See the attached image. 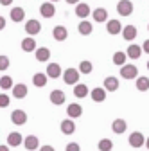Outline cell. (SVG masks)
<instances>
[{
    "label": "cell",
    "mask_w": 149,
    "mask_h": 151,
    "mask_svg": "<svg viewBox=\"0 0 149 151\" xmlns=\"http://www.w3.org/2000/svg\"><path fill=\"white\" fill-rule=\"evenodd\" d=\"M40 151H54V147L52 146H43V147H40Z\"/></svg>",
    "instance_id": "40"
},
{
    "label": "cell",
    "mask_w": 149,
    "mask_h": 151,
    "mask_svg": "<svg viewBox=\"0 0 149 151\" xmlns=\"http://www.w3.org/2000/svg\"><path fill=\"white\" fill-rule=\"evenodd\" d=\"M77 31H79V34L88 36V34H92V31H94V25H92L90 22H86V20H83V22H79Z\"/></svg>",
    "instance_id": "20"
},
{
    "label": "cell",
    "mask_w": 149,
    "mask_h": 151,
    "mask_svg": "<svg viewBox=\"0 0 149 151\" xmlns=\"http://www.w3.org/2000/svg\"><path fill=\"white\" fill-rule=\"evenodd\" d=\"M97 147H99V151H111L113 149V142H111L110 139H102V140H99Z\"/></svg>",
    "instance_id": "31"
},
{
    "label": "cell",
    "mask_w": 149,
    "mask_h": 151,
    "mask_svg": "<svg viewBox=\"0 0 149 151\" xmlns=\"http://www.w3.org/2000/svg\"><path fill=\"white\" fill-rule=\"evenodd\" d=\"M94 20L99 22V24L106 22V20H108V11H106L104 7H97V9L94 11Z\"/></svg>",
    "instance_id": "22"
},
{
    "label": "cell",
    "mask_w": 149,
    "mask_h": 151,
    "mask_svg": "<svg viewBox=\"0 0 149 151\" xmlns=\"http://www.w3.org/2000/svg\"><path fill=\"white\" fill-rule=\"evenodd\" d=\"M50 2H58V0H50Z\"/></svg>",
    "instance_id": "45"
},
{
    "label": "cell",
    "mask_w": 149,
    "mask_h": 151,
    "mask_svg": "<svg viewBox=\"0 0 149 151\" xmlns=\"http://www.w3.org/2000/svg\"><path fill=\"white\" fill-rule=\"evenodd\" d=\"M137 90H140V92H147V90H149V78H145V76L138 78V79H137Z\"/></svg>",
    "instance_id": "29"
},
{
    "label": "cell",
    "mask_w": 149,
    "mask_h": 151,
    "mask_svg": "<svg viewBox=\"0 0 149 151\" xmlns=\"http://www.w3.org/2000/svg\"><path fill=\"white\" fill-rule=\"evenodd\" d=\"M61 76V67L58 63H50L47 67V78H52V79H58Z\"/></svg>",
    "instance_id": "13"
},
{
    "label": "cell",
    "mask_w": 149,
    "mask_h": 151,
    "mask_svg": "<svg viewBox=\"0 0 149 151\" xmlns=\"http://www.w3.org/2000/svg\"><path fill=\"white\" fill-rule=\"evenodd\" d=\"M40 13H42L43 18H52V16L56 14V7H54L50 2H45V4L40 6Z\"/></svg>",
    "instance_id": "9"
},
{
    "label": "cell",
    "mask_w": 149,
    "mask_h": 151,
    "mask_svg": "<svg viewBox=\"0 0 149 151\" xmlns=\"http://www.w3.org/2000/svg\"><path fill=\"white\" fill-rule=\"evenodd\" d=\"M145 146H147V149H149V139H145Z\"/></svg>",
    "instance_id": "44"
},
{
    "label": "cell",
    "mask_w": 149,
    "mask_h": 151,
    "mask_svg": "<svg viewBox=\"0 0 149 151\" xmlns=\"http://www.w3.org/2000/svg\"><path fill=\"white\" fill-rule=\"evenodd\" d=\"M142 50H144L145 54H149V40H145V42H144V45H142Z\"/></svg>",
    "instance_id": "38"
},
{
    "label": "cell",
    "mask_w": 149,
    "mask_h": 151,
    "mask_svg": "<svg viewBox=\"0 0 149 151\" xmlns=\"http://www.w3.org/2000/svg\"><path fill=\"white\" fill-rule=\"evenodd\" d=\"M67 4H79V0H65Z\"/></svg>",
    "instance_id": "42"
},
{
    "label": "cell",
    "mask_w": 149,
    "mask_h": 151,
    "mask_svg": "<svg viewBox=\"0 0 149 151\" xmlns=\"http://www.w3.org/2000/svg\"><path fill=\"white\" fill-rule=\"evenodd\" d=\"M92 70H94V65H92L90 61H81L79 63V72L81 74H90Z\"/></svg>",
    "instance_id": "34"
},
{
    "label": "cell",
    "mask_w": 149,
    "mask_h": 151,
    "mask_svg": "<svg viewBox=\"0 0 149 151\" xmlns=\"http://www.w3.org/2000/svg\"><path fill=\"white\" fill-rule=\"evenodd\" d=\"M22 50H25V52H34L36 50V40H34V38H24Z\"/></svg>",
    "instance_id": "23"
},
{
    "label": "cell",
    "mask_w": 149,
    "mask_h": 151,
    "mask_svg": "<svg viewBox=\"0 0 149 151\" xmlns=\"http://www.w3.org/2000/svg\"><path fill=\"white\" fill-rule=\"evenodd\" d=\"M40 31H42V24H40L38 20H29V22L25 24V32H27L29 36L38 34Z\"/></svg>",
    "instance_id": "6"
},
{
    "label": "cell",
    "mask_w": 149,
    "mask_h": 151,
    "mask_svg": "<svg viewBox=\"0 0 149 151\" xmlns=\"http://www.w3.org/2000/svg\"><path fill=\"white\" fill-rule=\"evenodd\" d=\"M13 96L16 99H24L27 96V86L22 85V83H18V85H13Z\"/></svg>",
    "instance_id": "17"
},
{
    "label": "cell",
    "mask_w": 149,
    "mask_h": 151,
    "mask_svg": "<svg viewBox=\"0 0 149 151\" xmlns=\"http://www.w3.org/2000/svg\"><path fill=\"white\" fill-rule=\"evenodd\" d=\"M50 103L56 104V106L63 104L65 103V92H61V90H52L50 92Z\"/></svg>",
    "instance_id": "10"
},
{
    "label": "cell",
    "mask_w": 149,
    "mask_h": 151,
    "mask_svg": "<svg viewBox=\"0 0 149 151\" xmlns=\"http://www.w3.org/2000/svg\"><path fill=\"white\" fill-rule=\"evenodd\" d=\"M11 121H13V124H16V126H24V124L27 122V113H25L24 110H14V111L11 113Z\"/></svg>",
    "instance_id": "4"
},
{
    "label": "cell",
    "mask_w": 149,
    "mask_h": 151,
    "mask_svg": "<svg viewBox=\"0 0 149 151\" xmlns=\"http://www.w3.org/2000/svg\"><path fill=\"white\" fill-rule=\"evenodd\" d=\"M106 31H108V34H120L122 32V24L119 20H108Z\"/></svg>",
    "instance_id": "8"
},
{
    "label": "cell",
    "mask_w": 149,
    "mask_h": 151,
    "mask_svg": "<svg viewBox=\"0 0 149 151\" xmlns=\"http://www.w3.org/2000/svg\"><path fill=\"white\" fill-rule=\"evenodd\" d=\"M117 13L120 16H129L133 13V4L131 0H120V2L117 4Z\"/></svg>",
    "instance_id": "3"
},
{
    "label": "cell",
    "mask_w": 149,
    "mask_h": 151,
    "mask_svg": "<svg viewBox=\"0 0 149 151\" xmlns=\"http://www.w3.org/2000/svg\"><path fill=\"white\" fill-rule=\"evenodd\" d=\"M120 76L124 79H135L137 76H138V68L135 67V65H122L120 67Z\"/></svg>",
    "instance_id": "1"
},
{
    "label": "cell",
    "mask_w": 149,
    "mask_h": 151,
    "mask_svg": "<svg viewBox=\"0 0 149 151\" xmlns=\"http://www.w3.org/2000/svg\"><path fill=\"white\" fill-rule=\"evenodd\" d=\"M90 97L94 99L95 103H102V101L106 99V90H104V88H99V86H97V88H94V90L90 92Z\"/></svg>",
    "instance_id": "15"
},
{
    "label": "cell",
    "mask_w": 149,
    "mask_h": 151,
    "mask_svg": "<svg viewBox=\"0 0 149 151\" xmlns=\"http://www.w3.org/2000/svg\"><path fill=\"white\" fill-rule=\"evenodd\" d=\"M76 14H77L79 18H86V16L90 14V7H88V4H77V7H76Z\"/></svg>",
    "instance_id": "30"
},
{
    "label": "cell",
    "mask_w": 149,
    "mask_h": 151,
    "mask_svg": "<svg viewBox=\"0 0 149 151\" xmlns=\"http://www.w3.org/2000/svg\"><path fill=\"white\" fill-rule=\"evenodd\" d=\"M0 4H2V6H11L13 0H0Z\"/></svg>",
    "instance_id": "41"
},
{
    "label": "cell",
    "mask_w": 149,
    "mask_h": 151,
    "mask_svg": "<svg viewBox=\"0 0 149 151\" xmlns=\"http://www.w3.org/2000/svg\"><path fill=\"white\" fill-rule=\"evenodd\" d=\"M0 151H9V147L7 146H0Z\"/></svg>",
    "instance_id": "43"
},
{
    "label": "cell",
    "mask_w": 149,
    "mask_h": 151,
    "mask_svg": "<svg viewBox=\"0 0 149 151\" xmlns=\"http://www.w3.org/2000/svg\"><path fill=\"white\" fill-rule=\"evenodd\" d=\"M104 90H106V92H115V90H119V81H117V78H113V76H108V78L104 79Z\"/></svg>",
    "instance_id": "12"
},
{
    "label": "cell",
    "mask_w": 149,
    "mask_h": 151,
    "mask_svg": "<svg viewBox=\"0 0 149 151\" xmlns=\"http://www.w3.org/2000/svg\"><path fill=\"white\" fill-rule=\"evenodd\" d=\"M52 36H54V40H58V42H65L67 36H68V31L63 25H56L54 31H52Z\"/></svg>",
    "instance_id": "7"
},
{
    "label": "cell",
    "mask_w": 149,
    "mask_h": 151,
    "mask_svg": "<svg viewBox=\"0 0 149 151\" xmlns=\"http://www.w3.org/2000/svg\"><path fill=\"white\" fill-rule=\"evenodd\" d=\"M24 146H25V149H29V151H32V149H38V146H40V140H38V137L29 135V137H25V139H24Z\"/></svg>",
    "instance_id": "16"
},
{
    "label": "cell",
    "mask_w": 149,
    "mask_h": 151,
    "mask_svg": "<svg viewBox=\"0 0 149 151\" xmlns=\"http://www.w3.org/2000/svg\"><path fill=\"white\" fill-rule=\"evenodd\" d=\"M32 83H34V86H38V88L45 86V85H47V74H42V72L34 74V78H32Z\"/></svg>",
    "instance_id": "27"
},
{
    "label": "cell",
    "mask_w": 149,
    "mask_h": 151,
    "mask_svg": "<svg viewBox=\"0 0 149 151\" xmlns=\"http://www.w3.org/2000/svg\"><path fill=\"white\" fill-rule=\"evenodd\" d=\"M34 52H36V60H38V61H49V58H50V50L47 47H40V49H36Z\"/></svg>",
    "instance_id": "21"
},
{
    "label": "cell",
    "mask_w": 149,
    "mask_h": 151,
    "mask_svg": "<svg viewBox=\"0 0 149 151\" xmlns=\"http://www.w3.org/2000/svg\"><path fill=\"white\" fill-rule=\"evenodd\" d=\"M63 81L67 85H76L79 81V70H76V68H67L63 72Z\"/></svg>",
    "instance_id": "2"
},
{
    "label": "cell",
    "mask_w": 149,
    "mask_h": 151,
    "mask_svg": "<svg viewBox=\"0 0 149 151\" xmlns=\"http://www.w3.org/2000/svg\"><path fill=\"white\" fill-rule=\"evenodd\" d=\"M6 106H9V96L0 93V108H6Z\"/></svg>",
    "instance_id": "36"
},
{
    "label": "cell",
    "mask_w": 149,
    "mask_h": 151,
    "mask_svg": "<svg viewBox=\"0 0 149 151\" xmlns=\"http://www.w3.org/2000/svg\"><path fill=\"white\" fill-rule=\"evenodd\" d=\"M126 58H128V54H126V52H115L111 60H113V63H115V65L122 67V65L126 63Z\"/></svg>",
    "instance_id": "32"
},
{
    "label": "cell",
    "mask_w": 149,
    "mask_h": 151,
    "mask_svg": "<svg viewBox=\"0 0 149 151\" xmlns=\"http://www.w3.org/2000/svg\"><path fill=\"white\" fill-rule=\"evenodd\" d=\"M147 68H149V61H147Z\"/></svg>",
    "instance_id": "46"
},
{
    "label": "cell",
    "mask_w": 149,
    "mask_h": 151,
    "mask_svg": "<svg viewBox=\"0 0 149 151\" xmlns=\"http://www.w3.org/2000/svg\"><path fill=\"white\" fill-rule=\"evenodd\" d=\"M147 31H149V25H147Z\"/></svg>",
    "instance_id": "47"
},
{
    "label": "cell",
    "mask_w": 149,
    "mask_h": 151,
    "mask_svg": "<svg viewBox=\"0 0 149 151\" xmlns=\"http://www.w3.org/2000/svg\"><path fill=\"white\" fill-rule=\"evenodd\" d=\"M0 88H2V90L13 88V79L9 78V76H4V78H0Z\"/></svg>",
    "instance_id": "33"
},
{
    "label": "cell",
    "mask_w": 149,
    "mask_h": 151,
    "mask_svg": "<svg viewBox=\"0 0 149 151\" xmlns=\"http://www.w3.org/2000/svg\"><path fill=\"white\" fill-rule=\"evenodd\" d=\"M61 131H63L65 135H72L74 131H76V124H74L70 119H67V121L61 122Z\"/></svg>",
    "instance_id": "25"
},
{
    "label": "cell",
    "mask_w": 149,
    "mask_h": 151,
    "mask_svg": "<svg viewBox=\"0 0 149 151\" xmlns=\"http://www.w3.org/2000/svg\"><path fill=\"white\" fill-rule=\"evenodd\" d=\"M22 140H24L22 135H20V133H16V131L9 133V137H7V144H9V146H14V147H16V146H20Z\"/></svg>",
    "instance_id": "28"
},
{
    "label": "cell",
    "mask_w": 149,
    "mask_h": 151,
    "mask_svg": "<svg viewBox=\"0 0 149 151\" xmlns=\"http://www.w3.org/2000/svg\"><path fill=\"white\" fill-rule=\"evenodd\" d=\"M111 129H113L117 135H120V133H124V131L128 129V124H126L124 119H115L113 124H111Z\"/></svg>",
    "instance_id": "19"
},
{
    "label": "cell",
    "mask_w": 149,
    "mask_h": 151,
    "mask_svg": "<svg viewBox=\"0 0 149 151\" xmlns=\"http://www.w3.org/2000/svg\"><path fill=\"white\" fill-rule=\"evenodd\" d=\"M4 27H6V18H4V16H0V31H2Z\"/></svg>",
    "instance_id": "39"
},
{
    "label": "cell",
    "mask_w": 149,
    "mask_h": 151,
    "mask_svg": "<svg viewBox=\"0 0 149 151\" xmlns=\"http://www.w3.org/2000/svg\"><path fill=\"white\" fill-rule=\"evenodd\" d=\"M137 27L135 25H126L124 29H122V38L124 40H128V42H131V40H135L137 38Z\"/></svg>",
    "instance_id": "11"
},
{
    "label": "cell",
    "mask_w": 149,
    "mask_h": 151,
    "mask_svg": "<svg viewBox=\"0 0 149 151\" xmlns=\"http://www.w3.org/2000/svg\"><path fill=\"white\" fill-rule=\"evenodd\" d=\"M9 68V58L7 56H0V70Z\"/></svg>",
    "instance_id": "35"
},
{
    "label": "cell",
    "mask_w": 149,
    "mask_h": 151,
    "mask_svg": "<svg viewBox=\"0 0 149 151\" xmlns=\"http://www.w3.org/2000/svg\"><path fill=\"white\" fill-rule=\"evenodd\" d=\"M67 113H68V117L70 119H77V117H81L83 115V108L79 106V104H68V108H67Z\"/></svg>",
    "instance_id": "14"
},
{
    "label": "cell",
    "mask_w": 149,
    "mask_h": 151,
    "mask_svg": "<svg viewBox=\"0 0 149 151\" xmlns=\"http://www.w3.org/2000/svg\"><path fill=\"white\" fill-rule=\"evenodd\" d=\"M67 151H81V146L76 142H70V144H67Z\"/></svg>",
    "instance_id": "37"
},
{
    "label": "cell",
    "mask_w": 149,
    "mask_h": 151,
    "mask_svg": "<svg viewBox=\"0 0 149 151\" xmlns=\"http://www.w3.org/2000/svg\"><path fill=\"white\" fill-rule=\"evenodd\" d=\"M128 140H129V146L131 147H142L145 144V139H144V135L140 133V131H133Z\"/></svg>",
    "instance_id": "5"
},
{
    "label": "cell",
    "mask_w": 149,
    "mask_h": 151,
    "mask_svg": "<svg viewBox=\"0 0 149 151\" xmlns=\"http://www.w3.org/2000/svg\"><path fill=\"white\" fill-rule=\"evenodd\" d=\"M74 96L76 97H86L88 96V86L83 85V83H76V86H74Z\"/></svg>",
    "instance_id": "24"
},
{
    "label": "cell",
    "mask_w": 149,
    "mask_h": 151,
    "mask_svg": "<svg viewBox=\"0 0 149 151\" xmlns=\"http://www.w3.org/2000/svg\"><path fill=\"white\" fill-rule=\"evenodd\" d=\"M24 18H25V11H24L22 7L11 9V20H13V22H22Z\"/></svg>",
    "instance_id": "26"
},
{
    "label": "cell",
    "mask_w": 149,
    "mask_h": 151,
    "mask_svg": "<svg viewBox=\"0 0 149 151\" xmlns=\"http://www.w3.org/2000/svg\"><path fill=\"white\" fill-rule=\"evenodd\" d=\"M126 54H128V58H131V60H138L140 56H142V47H138V45H129L128 47V50H126Z\"/></svg>",
    "instance_id": "18"
}]
</instances>
